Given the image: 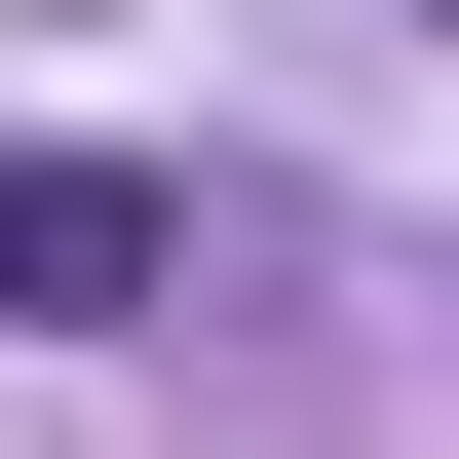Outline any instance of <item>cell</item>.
Wrapping results in <instances>:
<instances>
[{
    "mask_svg": "<svg viewBox=\"0 0 459 459\" xmlns=\"http://www.w3.org/2000/svg\"><path fill=\"white\" fill-rule=\"evenodd\" d=\"M0 307H39V344L153 307V153H0Z\"/></svg>",
    "mask_w": 459,
    "mask_h": 459,
    "instance_id": "1",
    "label": "cell"
},
{
    "mask_svg": "<svg viewBox=\"0 0 459 459\" xmlns=\"http://www.w3.org/2000/svg\"><path fill=\"white\" fill-rule=\"evenodd\" d=\"M421 39H459V0H421Z\"/></svg>",
    "mask_w": 459,
    "mask_h": 459,
    "instance_id": "2",
    "label": "cell"
}]
</instances>
